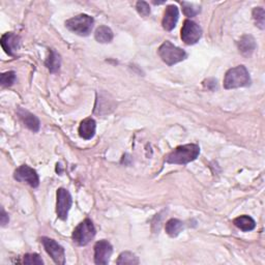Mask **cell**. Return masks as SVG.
Instances as JSON below:
<instances>
[{
    "mask_svg": "<svg viewBox=\"0 0 265 265\" xmlns=\"http://www.w3.org/2000/svg\"><path fill=\"white\" fill-rule=\"evenodd\" d=\"M8 221H9L8 216L6 215V213L4 211V209L2 208V209H1V216H0V222H1V226L4 227L6 224H8Z\"/></svg>",
    "mask_w": 265,
    "mask_h": 265,
    "instance_id": "cell-27",
    "label": "cell"
},
{
    "mask_svg": "<svg viewBox=\"0 0 265 265\" xmlns=\"http://www.w3.org/2000/svg\"><path fill=\"white\" fill-rule=\"evenodd\" d=\"M96 130H97V124L95 122V119H92L90 117L85 118L80 124V127H79V135L85 140H90L91 138L95 137Z\"/></svg>",
    "mask_w": 265,
    "mask_h": 265,
    "instance_id": "cell-14",
    "label": "cell"
},
{
    "mask_svg": "<svg viewBox=\"0 0 265 265\" xmlns=\"http://www.w3.org/2000/svg\"><path fill=\"white\" fill-rule=\"evenodd\" d=\"M14 177L20 182H26L31 188H37L39 184V177L36 171L27 165L20 166L16 171Z\"/></svg>",
    "mask_w": 265,
    "mask_h": 265,
    "instance_id": "cell-9",
    "label": "cell"
},
{
    "mask_svg": "<svg viewBox=\"0 0 265 265\" xmlns=\"http://www.w3.org/2000/svg\"><path fill=\"white\" fill-rule=\"evenodd\" d=\"M202 36V29L197 23L185 20L181 28V39L184 44L195 45Z\"/></svg>",
    "mask_w": 265,
    "mask_h": 265,
    "instance_id": "cell-6",
    "label": "cell"
},
{
    "mask_svg": "<svg viewBox=\"0 0 265 265\" xmlns=\"http://www.w3.org/2000/svg\"><path fill=\"white\" fill-rule=\"evenodd\" d=\"M16 82V73L15 72H6L3 73L0 77V83L2 87H9Z\"/></svg>",
    "mask_w": 265,
    "mask_h": 265,
    "instance_id": "cell-24",
    "label": "cell"
},
{
    "mask_svg": "<svg viewBox=\"0 0 265 265\" xmlns=\"http://www.w3.org/2000/svg\"><path fill=\"white\" fill-rule=\"evenodd\" d=\"M251 85V77L245 65H238L230 69L224 79V87L226 89H233L240 87H247Z\"/></svg>",
    "mask_w": 265,
    "mask_h": 265,
    "instance_id": "cell-2",
    "label": "cell"
},
{
    "mask_svg": "<svg viewBox=\"0 0 265 265\" xmlns=\"http://www.w3.org/2000/svg\"><path fill=\"white\" fill-rule=\"evenodd\" d=\"M136 8L138 10L139 14L143 17H146L150 14V7L149 4L145 1H138L136 3Z\"/></svg>",
    "mask_w": 265,
    "mask_h": 265,
    "instance_id": "cell-26",
    "label": "cell"
},
{
    "mask_svg": "<svg viewBox=\"0 0 265 265\" xmlns=\"http://www.w3.org/2000/svg\"><path fill=\"white\" fill-rule=\"evenodd\" d=\"M23 262L25 264H38V265L44 264V261L37 254H26L23 257Z\"/></svg>",
    "mask_w": 265,
    "mask_h": 265,
    "instance_id": "cell-25",
    "label": "cell"
},
{
    "mask_svg": "<svg viewBox=\"0 0 265 265\" xmlns=\"http://www.w3.org/2000/svg\"><path fill=\"white\" fill-rule=\"evenodd\" d=\"M96 236V228L94 223L89 219H85L75 228L73 232V241L78 246L88 245Z\"/></svg>",
    "mask_w": 265,
    "mask_h": 265,
    "instance_id": "cell-5",
    "label": "cell"
},
{
    "mask_svg": "<svg viewBox=\"0 0 265 265\" xmlns=\"http://www.w3.org/2000/svg\"><path fill=\"white\" fill-rule=\"evenodd\" d=\"M41 242L44 245V248L47 253L51 256V258L54 260L56 264L63 265L65 263V254L64 249L56 243L54 240H51L48 237H42Z\"/></svg>",
    "mask_w": 265,
    "mask_h": 265,
    "instance_id": "cell-8",
    "label": "cell"
},
{
    "mask_svg": "<svg viewBox=\"0 0 265 265\" xmlns=\"http://www.w3.org/2000/svg\"><path fill=\"white\" fill-rule=\"evenodd\" d=\"M94 18L82 14L65 21V27L78 35L87 36L94 28Z\"/></svg>",
    "mask_w": 265,
    "mask_h": 265,
    "instance_id": "cell-3",
    "label": "cell"
},
{
    "mask_svg": "<svg viewBox=\"0 0 265 265\" xmlns=\"http://www.w3.org/2000/svg\"><path fill=\"white\" fill-rule=\"evenodd\" d=\"M178 18H179V11L177 6L168 5L164 12V17L162 21L164 29H166L167 31H171L176 26Z\"/></svg>",
    "mask_w": 265,
    "mask_h": 265,
    "instance_id": "cell-12",
    "label": "cell"
},
{
    "mask_svg": "<svg viewBox=\"0 0 265 265\" xmlns=\"http://www.w3.org/2000/svg\"><path fill=\"white\" fill-rule=\"evenodd\" d=\"M0 44H1V47L6 54L9 56H16V52L21 46V38L14 32H7L1 36Z\"/></svg>",
    "mask_w": 265,
    "mask_h": 265,
    "instance_id": "cell-11",
    "label": "cell"
},
{
    "mask_svg": "<svg viewBox=\"0 0 265 265\" xmlns=\"http://www.w3.org/2000/svg\"><path fill=\"white\" fill-rule=\"evenodd\" d=\"M19 117L22 119V122L24 123V125L27 127L30 131L36 132L39 131V127H41V123H39V119L33 115L32 113H30L29 111L25 110L23 108H19L17 111Z\"/></svg>",
    "mask_w": 265,
    "mask_h": 265,
    "instance_id": "cell-13",
    "label": "cell"
},
{
    "mask_svg": "<svg viewBox=\"0 0 265 265\" xmlns=\"http://www.w3.org/2000/svg\"><path fill=\"white\" fill-rule=\"evenodd\" d=\"M46 66L48 68V70L53 73V74H56L59 72L60 70V65H61V58H60V55L58 54V53L55 51L51 49L50 50V54L45 62Z\"/></svg>",
    "mask_w": 265,
    "mask_h": 265,
    "instance_id": "cell-17",
    "label": "cell"
},
{
    "mask_svg": "<svg viewBox=\"0 0 265 265\" xmlns=\"http://www.w3.org/2000/svg\"><path fill=\"white\" fill-rule=\"evenodd\" d=\"M200 153V147L197 144H187L182 146L176 147L173 151H171L166 157L168 164L185 165L195 161Z\"/></svg>",
    "mask_w": 265,
    "mask_h": 265,
    "instance_id": "cell-1",
    "label": "cell"
},
{
    "mask_svg": "<svg viewBox=\"0 0 265 265\" xmlns=\"http://www.w3.org/2000/svg\"><path fill=\"white\" fill-rule=\"evenodd\" d=\"M237 46H238V49H240V52L242 53V54L246 55V56L251 55L252 53L254 52V50L256 49L255 39L253 36L250 35V34L244 35L241 38V41L238 42Z\"/></svg>",
    "mask_w": 265,
    "mask_h": 265,
    "instance_id": "cell-16",
    "label": "cell"
},
{
    "mask_svg": "<svg viewBox=\"0 0 265 265\" xmlns=\"http://www.w3.org/2000/svg\"><path fill=\"white\" fill-rule=\"evenodd\" d=\"M181 5H182V10H183V14L187 16V17H195L197 16L199 12H200V6H197L193 3H190V2H181Z\"/></svg>",
    "mask_w": 265,
    "mask_h": 265,
    "instance_id": "cell-22",
    "label": "cell"
},
{
    "mask_svg": "<svg viewBox=\"0 0 265 265\" xmlns=\"http://www.w3.org/2000/svg\"><path fill=\"white\" fill-rule=\"evenodd\" d=\"M114 109V104L112 100H108L107 95H98L97 104L95 108V113L99 115L109 114Z\"/></svg>",
    "mask_w": 265,
    "mask_h": 265,
    "instance_id": "cell-15",
    "label": "cell"
},
{
    "mask_svg": "<svg viewBox=\"0 0 265 265\" xmlns=\"http://www.w3.org/2000/svg\"><path fill=\"white\" fill-rule=\"evenodd\" d=\"M253 17L256 22V25L260 29L265 27V12L262 7H255L253 10Z\"/></svg>",
    "mask_w": 265,
    "mask_h": 265,
    "instance_id": "cell-23",
    "label": "cell"
},
{
    "mask_svg": "<svg viewBox=\"0 0 265 265\" xmlns=\"http://www.w3.org/2000/svg\"><path fill=\"white\" fill-rule=\"evenodd\" d=\"M95 37L99 43L107 44L110 43L113 39V32L109 27H107V26H100V27L96 30Z\"/></svg>",
    "mask_w": 265,
    "mask_h": 265,
    "instance_id": "cell-19",
    "label": "cell"
},
{
    "mask_svg": "<svg viewBox=\"0 0 265 265\" xmlns=\"http://www.w3.org/2000/svg\"><path fill=\"white\" fill-rule=\"evenodd\" d=\"M233 224L235 225V226L238 229H241V230H243L245 232L252 231L253 229H255V227H256L255 221L252 219L251 217H249V216H241V217L234 219Z\"/></svg>",
    "mask_w": 265,
    "mask_h": 265,
    "instance_id": "cell-18",
    "label": "cell"
},
{
    "mask_svg": "<svg viewBox=\"0 0 265 265\" xmlns=\"http://www.w3.org/2000/svg\"><path fill=\"white\" fill-rule=\"evenodd\" d=\"M166 232L171 237H176L183 229V223L177 219H171L166 223Z\"/></svg>",
    "mask_w": 265,
    "mask_h": 265,
    "instance_id": "cell-20",
    "label": "cell"
},
{
    "mask_svg": "<svg viewBox=\"0 0 265 265\" xmlns=\"http://www.w3.org/2000/svg\"><path fill=\"white\" fill-rule=\"evenodd\" d=\"M72 204H73V200H72V196L70 192L63 188L58 189L56 213H57V217L60 220L65 221L66 219H68V215L72 207Z\"/></svg>",
    "mask_w": 265,
    "mask_h": 265,
    "instance_id": "cell-7",
    "label": "cell"
},
{
    "mask_svg": "<svg viewBox=\"0 0 265 265\" xmlns=\"http://www.w3.org/2000/svg\"><path fill=\"white\" fill-rule=\"evenodd\" d=\"M158 55H160V57L166 64L170 66L184 60L188 56L184 50L174 46L169 41H166L158 48Z\"/></svg>",
    "mask_w": 265,
    "mask_h": 265,
    "instance_id": "cell-4",
    "label": "cell"
},
{
    "mask_svg": "<svg viewBox=\"0 0 265 265\" xmlns=\"http://www.w3.org/2000/svg\"><path fill=\"white\" fill-rule=\"evenodd\" d=\"M117 264H132V265H135V264H139V259L138 257L131 253V252H124L118 257L117 260Z\"/></svg>",
    "mask_w": 265,
    "mask_h": 265,
    "instance_id": "cell-21",
    "label": "cell"
},
{
    "mask_svg": "<svg viewBox=\"0 0 265 265\" xmlns=\"http://www.w3.org/2000/svg\"><path fill=\"white\" fill-rule=\"evenodd\" d=\"M113 253V248L108 241H100L95 245L96 264H108Z\"/></svg>",
    "mask_w": 265,
    "mask_h": 265,
    "instance_id": "cell-10",
    "label": "cell"
}]
</instances>
